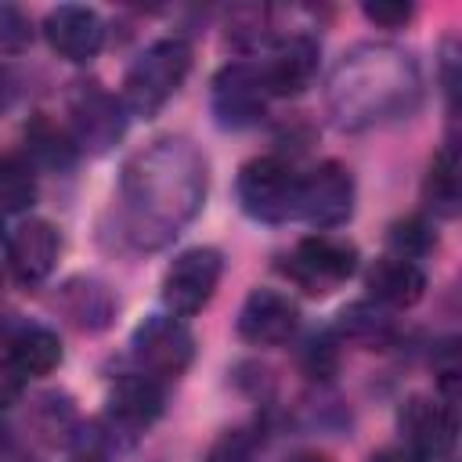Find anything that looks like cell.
Masks as SVG:
<instances>
[{
    "label": "cell",
    "mask_w": 462,
    "mask_h": 462,
    "mask_svg": "<svg viewBox=\"0 0 462 462\" xmlns=\"http://www.w3.org/2000/svg\"><path fill=\"white\" fill-rule=\"evenodd\" d=\"M206 162L184 137L152 141L123 166V238L134 249H162L202 209Z\"/></svg>",
    "instance_id": "6da1fadb"
},
{
    "label": "cell",
    "mask_w": 462,
    "mask_h": 462,
    "mask_svg": "<svg viewBox=\"0 0 462 462\" xmlns=\"http://www.w3.org/2000/svg\"><path fill=\"white\" fill-rule=\"evenodd\" d=\"M419 97V69L411 54L393 47H357L343 54L332 76V112L343 126H368L408 112Z\"/></svg>",
    "instance_id": "7a4b0ae2"
},
{
    "label": "cell",
    "mask_w": 462,
    "mask_h": 462,
    "mask_svg": "<svg viewBox=\"0 0 462 462\" xmlns=\"http://www.w3.org/2000/svg\"><path fill=\"white\" fill-rule=\"evenodd\" d=\"M191 72V47L180 36H162L148 43L123 76V108L137 119H152L166 108V101L184 87Z\"/></svg>",
    "instance_id": "3957f363"
},
{
    "label": "cell",
    "mask_w": 462,
    "mask_h": 462,
    "mask_svg": "<svg viewBox=\"0 0 462 462\" xmlns=\"http://www.w3.org/2000/svg\"><path fill=\"white\" fill-rule=\"evenodd\" d=\"M238 206L260 224H285L300 206V173L282 155H256L238 170Z\"/></svg>",
    "instance_id": "277c9868"
},
{
    "label": "cell",
    "mask_w": 462,
    "mask_h": 462,
    "mask_svg": "<svg viewBox=\"0 0 462 462\" xmlns=\"http://www.w3.org/2000/svg\"><path fill=\"white\" fill-rule=\"evenodd\" d=\"M357 260L361 256L354 242L318 231L292 245V253L282 260V274L307 296H328L357 271Z\"/></svg>",
    "instance_id": "5b68a950"
},
{
    "label": "cell",
    "mask_w": 462,
    "mask_h": 462,
    "mask_svg": "<svg viewBox=\"0 0 462 462\" xmlns=\"http://www.w3.org/2000/svg\"><path fill=\"white\" fill-rule=\"evenodd\" d=\"M130 357L155 383L180 379L195 357V336L177 314H148L130 336Z\"/></svg>",
    "instance_id": "8992f818"
},
{
    "label": "cell",
    "mask_w": 462,
    "mask_h": 462,
    "mask_svg": "<svg viewBox=\"0 0 462 462\" xmlns=\"http://www.w3.org/2000/svg\"><path fill=\"white\" fill-rule=\"evenodd\" d=\"M123 130H126V108L112 90H105L97 79L72 83V90H69V134H72L76 148L101 155L123 137Z\"/></svg>",
    "instance_id": "52a82bcc"
},
{
    "label": "cell",
    "mask_w": 462,
    "mask_h": 462,
    "mask_svg": "<svg viewBox=\"0 0 462 462\" xmlns=\"http://www.w3.org/2000/svg\"><path fill=\"white\" fill-rule=\"evenodd\" d=\"M397 430L404 451L415 462H440L458 437V415L451 401H437L426 393H411L397 411Z\"/></svg>",
    "instance_id": "ba28073f"
},
{
    "label": "cell",
    "mask_w": 462,
    "mask_h": 462,
    "mask_svg": "<svg viewBox=\"0 0 462 462\" xmlns=\"http://www.w3.org/2000/svg\"><path fill=\"white\" fill-rule=\"evenodd\" d=\"M220 274H224L220 249H213V245L184 249L173 256V263L162 274V303L170 307V314L191 318L213 300Z\"/></svg>",
    "instance_id": "9c48e42d"
},
{
    "label": "cell",
    "mask_w": 462,
    "mask_h": 462,
    "mask_svg": "<svg viewBox=\"0 0 462 462\" xmlns=\"http://www.w3.org/2000/svg\"><path fill=\"white\" fill-rule=\"evenodd\" d=\"M271 101V90L263 83L260 65L253 61H231L213 76V90H209V108L217 126L224 130H245L253 123L263 119Z\"/></svg>",
    "instance_id": "30bf717a"
},
{
    "label": "cell",
    "mask_w": 462,
    "mask_h": 462,
    "mask_svg": "<svg viewBox=\"0 0 462 462\" xmlns=\"http://www.w3.org/2000/svg\"><path fill=\"white\" fill-rule=\"evenodd\" d=\"M354 199H357V188H354L350 166H343L336 159H325L310 173L300 177L296 217H303L318 231H328V227H339V224L350 220Z\"/></svg>",
    "instance_id": "8fae6325"
},
{
    "label": "cell",
    "mask_w": 462,
    "mask_h": 462,
    "mask_svg": "<svg viewBox=\"0 0 462 462\" xmlns=\"http://www.w3.org/2000/svg\"><path fill=\"white\" fill-rule=\"evenodd\" d=\"M43 36L51 43V51L72 65H87L101 54L105 47V22L97 18L94 7L83 4H61L54 11H47L43 18Z\"/></svg>",
    "instance_id": "7c38bea8"
},
{
    "label": "cell",
    "mask_w": 462,
    "mask_h": 462,
    "mask_svg": "<svg viewBox=\"0 0 462 462\" xmlns=\"http://www.w3.org/2000/svg\"><path fill=\"white\" fill-rule=\"evenodd\" d=\"M296 325H300V307H296V300H289V296L278 292V289L260 285V289H253V292L245 296L235 328H238V336H242L245 343H253V346H282V343L292 339Z\"/></svg>",
    "instance_id": "4fadbf2b"
},
{
    "label": "cell",
    "mask_w": 462,
    "mask_h": 462,
    "mask_svg": "<svg viewBox=\"0 0 462 462\" xmlns=\"http://www.w3.org/2000/svg\"><path fill=\"white\" fill-rule=\"evenodd\" d=\"M318 61H321V43L310 32H292V36L278 40L271 58L260 65L271 97L303 94L318 76Z\"/></svg>",
    "instance_id": "5bb4252c"
},
{
    "label": "cell",
    "mask_w": 462,
    "mask_h": 462,
    "mask_svg": "<svg viewBox=\"0 0 462 462\" xmlns=\"http://www.w3.org/2000/svg\"><path fill=\"white\" fill-rule=\"evenodd\" d=\"M58 253H61L58 227L51 220H40V217L22 220L7 238V267L22 285L47 282L54 263H58Z\"/></svg>",
    "instance_id": "9a60e30c"
},
{
    "label": "cell",
    "mask_w": 462,
    "mask_h": 462,
    "mask_svg": "<svg viewBox=\"0 0 462 462\" xmlns=\"http://www.w3.org/2000/svg\"><path fill=\"white\" fill-rule=\"evenodd\" d=\"M365 289L372 296V303H379L383 310H404L415 307L426 292V271L415 260L404 256H379L368 274H365Z\"/></svg>",
    "instance_id": "2e32d148"
},
{
    "label": "cell",
    "mask_w": 462,
    "mask_h": 462,
    "mask_svg": "<svg viewBox=\"0 0 462 462\" xmlns=\"http://www.w3.org/2000/svg\"><path fill=\"white\" fill-rule=\"evenodd\" d=\"M162 415V386L141 372L123 375L108 390V419L123 430H144Z\"/></svg>",
    "instance_id": "e0dca14e"
},
{
    "label": "cell",
    "mask_w": 462,
    "mask_h": 462,
    "mask_svg": "<svg viewBox=\"0 0 462 462\" xmlns=\"http://www.w3.org/2000/svg\"><path fill=\"white\" fill-rule=\"evenodd\" d=\"M7 361L25 375H51L61 365V339L47 325H18L7 336Z\"/></svg>",
    "instance_id": "ac0fdd59"
},
{
    "label": "cell",
    "mask_w": 462,
    "mask_h": 462,
    "mask_svg": "<svg viewBox=\"0 0 462 462\" xmlns=\"http://www.w3.org/2000/svg\"><path fill=\"white\" fill-rule=\"evenodd\" d=\"M58 307L83 332L105 328L112 321V314H116V300H112V292L97 278H72V282H65L61 292H58Z\"/></svg>",
    "instance_id": "d6986e66"
},
{
    "label": "cell",
    "mask_w": 462,
    "mask_h": 462,
    "mask_svg": "<svg viewBox=\"0 0 462 462\" xmlns=\"http://www.w3.org/2000/svg\"><path fill=\"white\" fill-rule=\"evenodd\" d=\"M79 148L69 134V126L54 123L47 112H36L25 123V159L43 170H69L76 162Z\"/></svg>",
    "instance_id": "ffe728a7"
},
{
    "label": "cell",
    "mask_w": 462,
    "mask_h": 462,
    "mask_svg": "<svg viewBox=\"0 0 462 462\" xmlns=\"http://www.w3.org/2000/svg\"><path fill=\"white\" fill-rule=\"evenodd\" d=\"M422 199L437 217H444V220L458 217L462 188H458V148L455 144H444L433 155V162L426 170V180H422Z\"/></svg>",
    "instance_id": "44dd1931"
},
{
    "label": "cell",
    "mask_w": 462,
    "mask_h": 462,
    "mask_svg": "<svg viewBox=\"0 0 462 462\" xmlns=\"http://www.w3.org/2000/svg\"><path fill=\"white\" fill-rule=\"evenodd\" d=\"M36 202V166L25 155H0V217L22 213Z\"/></svg>",
    "instance_id": "7402d4cb"
},
{
    "label": "cell",
    "mask_w": 462,
    "mask_h": 462,
    "mask_svg": "<svg viewBox=\"0 0 462 462\" xmlns=\"http://www.w3.org/2000/svg\"><path fill=\"white\" fill-rule=\"evenodd\" d=\"M339 332L361 346H386L393 339V321L379 303H354L339 314Z\"/></svg>",
    "instance_id": "603a6c76"
},
{
    "label": "cell",
    "mask_w": 462,
    "mask_h": 462,
    "mask_svg": "<svg viewBox=\"0 0 462 462\" xmlns=\"http://www.w3.org/2000/svg\"><path fill=\"white\" fill-rule=\"evenodd\" d=\"M386 242L393 249V256H404V260H419L426 256L430 249H437V231L426 217H401L390 224L386 231Z\"/></svg>",
    "instance_id": "cb8c5ba5"
},
{
    "label": "cell",
    "mask_w": 462,
    "mask_h": 462,
    "mask_svg": "<svg viewBox=\"0 0 462 462\" xmlns=\"http://www.w3.org/2000/svg\"><path fill=\"white\" fill-rule=\"evenodd\" d=\"M227 40L242 51H253L271 40V11L267 7H235L227 18Z\"/></svg>",
    "instance_id": "d4e9b609"
},
{
    "label": "cell",
    "mask_w": 462,
    "mask_h": 462,
    "mask_svg": "<svg viewBox=\"0 0 462 462\" xmlns=\"http://www.w3.org/2000/svg\"><path fill=\"white\" fill-rule=\"evenodd\" d=\"M256 458H260V437L238 426V430H224L209 444L202 462H256Z\"/></svg>",
    "instance_id": "484cf974"
},
{
    "label": "cell",
    "mask_w": 462,
    "mask_h": 462,
    "mask_svg": "<svg viewBox=\"0 0 462 462\" xmlns=\"http://www.w3.org/2000/svg\"><path fill=\"white\" fill-rule=\"evenodd\" d=\"M32 36H36L32 18L14 4H0V51L4 54H22L32 43Z\"/></svg>",
    "instance_id": "4316f807"
},
{
    "label": "cell",
    "mask_w": 462,
    "mask_h": 462,
    "mask_svg": "<svg viewBox=\"0 0 462 462\" xmlns=\"http://www.w3.org/2000/svg\"><path fill=\"white\" fill-rule=\"evenodd\" d=\"M303 372L310 375V379H328L332 372H336V365H339V357H336V346H332V339L328 336H314L307 346H303Z\"/></svg>",
    "instance_id": "83f0119b"
},
{
    "label": "cell",
    "mask_w": 462,
    "mask_h": 462,
    "mask_svg": "<svg viewBox=\"0 0 462 462\" xmlns=\"http://www.w3.org/2000/svg\"><path fill=\"white\" fill-rule=\"evenodd\" d=\"M361 14H365L372 25H379V29H401V25L411 22L415 7L404 4V0H375V4H365Z\"/></svg>",
    "instance_id": "f1b7e54d"
},
{
    "label": "cell",
    "mask_w": 462,
    "mask_h": 462,
    "mask_svg": "<svg viewBox=\"0 0 462 462\" xmlns=\"http://www.w3.org/2000/svg\"><path fill=\"white\" fill-rule=\"evenodd\" d=\"M22 390H25V375L7 357H0V411L11 408L22 397Z\"/></svg>",
    "instance_id": "f546056e"
},
{
    "label": "cell",
    "mask_w": 462,
    "mask_h": 462,
    "mask_svg": "<svg viewBox=\"0 0 462 462\" xmlns=\"http://www.w3.org/2000/svg\"><path fill=\"white\" fill-rule=\"evenodd\" d=\"M18 101V76L11 65H0V112Z\"/></svg>",
    "instance_id": "4dcf8cb0"
},
{
    "label": "cell",
    "mask_w": 462,
    "mask_h": 462,
    "mask_svg": "<svg viewBox=\"0 0 462 462\" xmlns=\"http://www.w3.org/2000/svg\"><path fill=\"white\" fill-rule=\"evenodd\" d=\"M368 462H415L404 448H383V451H375Z\"/></svg>",
    "instance_id": "1f68e13d"
},
{
    "label": "cell",
    "mask_w": 462,
    "mask_h": 462,
    "mask_svg": "<svg viewBox=\"0 0 462 462\" xmlns=\"http://www.w3.org/2000/svg\"><path fill=\"white\" fill-rule=\"evenodd\" d=\"M285 462H332L325 451H314V448H300V451H292Z\"/></svg>",
    "instance_id": "d6a6232c"
},
{
    "label": "cell",
    "mask_w": 462,
    "mask_h": 462,
    "mask_svg": "<svg viewBox=\"0 0 462 462\" xmlns=\"http://www.w3.org/2000/svg\"><path fill=\"white\" fill-rule=\"evenodd\" d=\"M72 462H108L105 455H97V451H87V455H76Z\"/></svg>",
    "instance_id": "836d02e7"
},
{
    "label": "cell",
    "mask_w": 462,
    "mask_h": 462,
    "mask_svg": "<svg viewBox=\"0 0 462 462\" xmlns=\"http://www.w3.org/2000/svg\"><path fill=\"white\" fill-rule=\"evenodd\" d=\"M0 462H22V458H14V455H0Z\"/></svg>",
    "instance_id": "e575fe53"
},
{
    "label": "cell",
    "mask_w": 462,
    "mask_h": 462,
    "mask_svg": "<svg viewBox=\"0 0 462 462\" xmlns=\"http://www.w3.org/2000/svg\"><path fill=\"white\" fill-rule=\"evenodd\" d=\"M0 238H4V217H0Z\"/></svg>",
    "instance_id": "d590c367"
}]
</instances>
